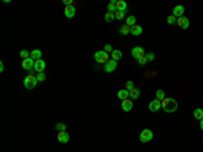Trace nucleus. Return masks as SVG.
I'll list each match as a JSON object with an SVG mask.
<instances>
[{
	"mask_svg": "<svg viewBox=\"0 0 203 152\" xmlns=\"http://www.w3.org/2000/svg\"><path fill=\"white\" fill-rule=\"evenodd\" d=\"M19 56H20V58H22V60H26V58L30 57V52H29V50H26V49H23V50H20Z\"/></svg>",
	"mask_w": 203,
	"mask_h": 152,
	"instance_id": "28",
	"label": "nucleus"
},
{
	"mask_svg": "<svg viewBox=\"0 0 203 152\" xmlns=\"http://www.w3.org/2000/svg\"><path fill=\"white\" fill-rule=\"evenodd\" d=\"M200 129L203 130V120H200Z\"/></svg>",
	"mask_w": 203,
	"mask_h": 152,
	"instance_id": "38",
	"label": "nucleus"
},
{
	"mask_svg": "<svg viewBox=\"0 0 203 152\" xmlns=\"http://www.w3.org/2000/svg\"><path fill=\"white\" fill-rule=\"evenodd\" d=\"M116 67H118V61H115V60H108L106 63V65H104V71H106L107 73H111V72H114L115 69H116Z\"/></svg>",
	"mask_w": 203,
	"mask_h": 152,
	"instance_id": "7",
	"label": "nucleus"
},
{
	"mask_svg": "<svg viewBox=\"0 0 203 152\" xmlns=\"http://www.w3.org/2000/svg\"><path fill=\"white\" fill-rule=\"evenodd\" d=\"M194 118L195 120H203V109H195L194 110Z\"/></svg>",
	"mask_w": 203,
	"mask_h": 152,
	"instance_id": "22",
	"label": "nucleus"
},
{
	"mask_svg": "<svg viewBox=\"0 0 203 152\" xmlns=\"http://www.w3.org/2000/svg\"><path fill=\"white\" fill-rule=\"evenodd\" d=\"M35 77H37V80H38V81H45V80H46V75H45L44 72H40V73H37Z\"/></svg>",
	"mask_w": 203,
	"mask_h": 152,
	"instance_id": "31",
	"label": "nucleus"
},
{
	"mask_svg": "<svg viewBox=\"0 0 203 152\" xmlns=\"http://www.w3.org/2000/svg\"><path fill=\"white\" fill-rule=\"evenodd\" d=\"M133 109V101L131 99H125V101H122V110L123 112H131Z\"/></svg>",
	"mask_w": 203,
	"mask_h": 152,
	"instance_id": "13",
	"label": "nucleus"
},
{
	"mask_svg": "<svg viewBox=\"0 0 203 152\" xmlns=\"http://www.w3.org/2000/svg\"><path fill=\"white\" fill-rule=\"evenodd\" d=\"M130 34H133V36H141L142 34V27L140 26V25H134V26L130 27Z\"/></svg>",
	"mask_w": 203,
	"mask_h": 152,
	"instance_id": "15",
	"label": "nucleus"
},
{
	"mask_svg": "<svg viewBox=\"0 0 203 152\" xmlns=\"http://www.w3.org/2000/svg\"><path fill=\"white\" fill-rule=\"evenodd\" d=\"M160 109H161V101H159V99H153V101H150L149 103V110L150 112H159Z\"/></svg>",
	"mask_w": 203,
	"mask_h": 152,
	"instance_id": "8",
	"label": "nucleus"
},
{
	"mask_svg": "<svg viewBox=\"0 0 203 152\" xmlns=\"http://www.w3.org/2000/svg\"><path fill=\"white\" fill-rule=\"evenodd\" d=\"M37 83H38V80H37V77L34 75H29L25 77V80H23V84H25V87H26L27 90H33L37 87Z\"/></svg>",
	"mask_w": 203,
	"mask_h": 152,
	"instance_id": "2",
	"label": "nucleus"
},
{
	"mask_svg": "<svg viewBox=\"0 0 203 152\" xmlns=\"http://www.w3.org/2000/svg\"><path fill=\"white\" fill-rule=\"evenodd\" d=\"M148 64V61H146V58L145 57H142L138 60V65H146Z\"/></svg>",
	"mask_w": 203,
	"mask_h": 152,
	"instance_id": "35",
	"label": "nucleus"
},
{
	"mask_svg": "<svg viewBox=\"0 0 203 152\" xmlns=\"http://www.w3.org/2000/svg\"><path fill=\"white\" fill-rule=\"evenodd\" d=\"M129 95H130V92H129L126 88H122L118 91V98L121 99V101H125V99L129 98Z\"/></svg>",
	"mask_w": 203,
	"mask_h": 152,
	"instance_id": "18",
	"label": "nucleus"
},
{
	"mask_svg": "<svg viewBox=\"0 0 203 152\" xmlns=\"http://www.w3.org/2000/svg\"><path fill=\"white\" fill-rule=\"evenodd\" d=\"M123 57V54H122V52L118 49H114L112 52H111V60H115V61H118V60H121V58Z\"/></svg>",
	"mask_w": 203,
	"mask_h": 152,
	"instance_id": "17",
	"label": "nucleus"
},
{
	"mask_svg": "<svg viewBox=\"0 0 203 152\" xmlns=\"http://www.w3.org/2000/svg\"><path fill=\"white\" fill-rule=\"evenodd\" d=\"M183 14H184V7H183V5H176V7H175V8H173V16H175V18H181V16H183Z\"/></svg>",
	"mask_w": 203,
	"mask_h": 152,
	"instance_id": "14",
	"label": "nucleus"
},
{
	"mask_svg": "<svg viewBox=\"0 0 203 152\" xmlns=\"http://www.w3.org/2000/svg\"><path fill=\"white\" fill-rule=\"evenodd\" d=\"M45 68H46V63H45L44 60L41 58V60H37L35 61V65H34V71L37 73H40V72H44Z\"/></svg>",
	"mask_w": 203,
	"mask_h": 152,
	"instance_id": "11",
	"label": "nucleus"
},
{
	"mask_svg": "<svg viewBox=\"0 0 203 152\" xmlns=\"http://www.w3.org/2000/svg\"><path fill=\"white\" fill-rule=\"evenodd\" d=\"M104 19H106V22H112L115 19V14L114 12H110V11H107L106 12V15H104Z\"/></svg>",
	"mask_w": 203,
	"mask_h": 152,
	"instance_id": "25",
	"label": "nucleus"
},
{
	"mask_svg": "<svg viewBox=\"0 0 203 152\" xmlns=\"http://www.w3.org/2000/svg\"><path fill=\"white\" fill-rule=\"evenodd\" d=\"M145 58H146V61H148V63H152V61L155 60V53H152V52H150V53H146Z\"/></svg>",
	"mask_w": 203,
	"mask_h": 152,
	"instance_id": "32",
	"label": "nucleus"
},
{
	"mask_svg": "<svg viewBox=\"0 0 203 152\" xmlns=\"http://www.w3.org/2000/svg\"><path fill=\"white\" fill-rule=\"evenodd\" d=\"M125 87H126V90H127V91H131L133 88H136V87H134V81H131V80L126 81V83H125Z\"/></svg>",
	"mask_w": 203,
	"mask_h": 152,
	"instance_id": "30",
	"label": "nucleus"
},
{
	"mask_svg": "<svg viewBox=\"0 0 203 152\" xmlns=\"http://www.w3.org/2000/svg\"><path fill=\"white\" fill-rule=\"evenodd\" d=\"M107 10L110 11V12H116L118 10H116V0H111L110 3H108V5H107Z\"/></svg>",
	"mask_w": 203,
	"mask_h": 152,
	"instance_id": "21",
	"label": "nucleus"
},
{
	"mask_svg": "<svg viewBox=\"0 0 203 152\" xmlns=\"http://www.w3.org/2000/svg\"><path fill=\"white\" fill-rule=\"evenodd\" d=\"M103 50H104L106 53H111L114 49H112V46H111L110 44H106V45H104V49H103Z\"/></svg>",
	"mask_w": 203,
	"mask_h": 152,
	"instance_id": "34",
	"label": "nucleus"
},
{
	"mask_svg": "<svg viewBox=\"0 0 203 152\" xmlns=\"http://www.w3.org/2000/svg\"><path fill=\"white\" fill-rule=\"evenodd\" d=\"M130 92V95H129V98H131V99H138L140 98V95H141V91L138 88H133L131 91H129Z\"/></svg>",
	"mask_w": 203,
	"mask_h": 152,
	"instance_id": "20",
	"label": "nucleus"
},
{
	"mask_svg": "<svg viewBox=\"0 0 203 152\" xmlns=\"http://www.w3.org/2000/svg\"><path fill=\"white\" fill-rule=\"evenodd\" d=\"M126 14H127V11H116V12H115V19L122 21V19L126 16Z\"/></svg>",
	"mask_w": 203,
	"mask_h": 152,
	"instance_id": "26",
	"label": "nucleus"
},
{
	"mask_svg": "<svg viewBox=\"0 0 203 152\" xmlns=\"http://www.w3.org/2000/svg\"><path fill=\"white\" fill-rule=\"evenodd\" d=\"M57 140L61 144H66L68 141H69V134H68V132H66V130H64V132H58Z\"/></svg>",
	"mask_w": 203,
	"mask_h": 152,
	"instance_id": "10",
	"label": "nucleus"
},
{
	"mask_svg": "<svg viewBox=\"0 0 203 152\" xmlns=\"http://www.w3.org/2000/svg\"><path fill=\"white\" fill-rule=\"evenodd\" d=\"M176 25L180 29H188V26H190V19L185 18V16H181V18H177V22Z\"/></svg>",
	"mask_w": 203,
	"mask_h": 152,
	"instance_id": "9",
	"label": "nucleus"
},
{
	"mask_svg": "<svg viewBox=\"0 0 203 152\" xmlns=\"http://www.w3.org/2000/svg\"><path fill=\"white\" fill-rule=\"evenodd\" d=\"M156 99H159V101L165 99V92H164L163 90H157V91H156Z\"/></svg>",
	"mask_w": 203,
	"mask_h": 152,
	"instance_id": "27",
	"label": "nucleus"
},
{
	"mask_svg": "<svg viewBox=\"0 0 203 152\" xmlns=\"http://www.w3.org/2000/svg\"><path fill=\"white\" fill-rule=\"evenodd\" d=\"M56 129H57L58 132H64V130L66 129V126H65V124H61V122H58L57 125H56Z\"/></svg>",
	"mask_w": 203,
	"mask_h": 152,
	"instance_id": "33",
	"label": "nucleus"
},
{
	"mask_svg": "<svg viewBox=\"0 0 203 152\" xmlns=\"http://www.w3.org/2000/svg\"><path fill=\"white\" fill-rule=\"evenodd\" d=\"M108 56L110 54L106 53L104 50H100V52H96V53L93 54V58H95V61L99 64H106L108 61Z\"/></svg>",
	"mask_w": 203,
	"mask_h": 152,
	"instance_id": "3",
	"label": "nucleus"
},
{
	"mask_svg": "<svg viewBox=\"0 0 203 152\" xmlns=\"http://www.w3.org/2000/svg\"><path fill=\"white\" fill-rule=\"evenodd\" d=\"M64 14H65L66 18H73V16L76 15L75 5H68V7H65V10H64Z\"/></svg>",
	"mask_w": 203,
	"mask_h": 152,
	"instance_id": "12",
	"label": "nucleus"
},
{
	"mask_svg": "<svg viewBox=\"0 0 203 152\" xmlns=\"http://www.w3.org/2000/svg\"><path fill=\"white\" fill-rule=\"evenodd\" d=\"M62 1H64L65 7H68V5H73V1H72V0H62Z\"/></svg>",
	"mask_w": 203,
	"mask_h": 152,
	"instance_id": "36",
	"label": "nucleus"
},
{
	"mask_svg": "<svg viewBox=\"0 0 203 152\" xmlns=\"http://www.w3.org/2000/svg\"><path fill=\"white\" fill-rule=\"evenodd\" d=\"M145 49L142 48V46H134L133 48V50H131V56H133V58H136V60H140V58H142V57H145Z\"/></svg>",
	"mask_w": 203,
	"mask_h": 152,
	"instance_id": "4",
	"label": "nucleus"
},
{
	"mask_svg": "<svg viewBox=\"0 0 203 152\" xmlns=\"http://www.w3.org/2000/svg\"><path fill=\"white\" fill-rule=\"evenodd\" d=\"M126 25H127L129 27L134 26V25H137V23H136V16H134V15H130V16H127V19H126Z\"/></svg>",
	"mask_w": 203,
	"mask_h": 152,
	"instance_id": "24",
	"label": "nucleus"
},
{
	"mask_svg": "<svg viewBox=\"0 0 203 152\" xmlns=\"http://www.w3.org/2000/svg\"><path fill=\"white\" fill-rule=\"evenodd\" d=\"M3 71H4V64L0 63V72H3Z\"/></svg>",
	"mask_w": 203,
	"mask_h": 152,
	"instance_id": "37",
	"label": "nucleus"
},
{
	"mask_svg": "<svg viewBox=\"0 0 203 152\" xmlns=\"http://www.w3.org/2000/svg\"><path fill=\"white\" fill-rule=\"evenodd\" d=\"M153 139V132L150 129H144L140 133V141L141 143H148V141H150V140Z\"/></svg>",
	"mask_w": 203,
	"mask_h": 152,
	"instance_id": "5",
	"label": "nucleus"
},
{
	"mask_svg": "<svg viewBox=\"0 0 203 152\" xmlns=\"http://www.w3.org/2000/svg\"><path fill=\"white\" fill-rule=\"evenodd\" d=\"M179 107L176 99L173 98H165L161 101V109H163L165 113H175Z\"/></svg>",
	"mask_w": 203,
	"mask_h": 152,
	"instance_id": "1",
	"label": "nucleus"
},
{
	"mask_svg": "<svg viewBox=\"0 0 203 152\" xmlns=\"http://www.w3.org/2000/svg\"><path fill=\"white\" fill-rule=\"evenodd\" d=\"M176 22H177V18H175L173 15H169L167 18V23L168 25H176Z\"/></svg>",
	"mask_w": 203,
	"mask_h": 152,
	"instance_id": "29",
	"label": "nucleus"
},
{
	"mask_svg": "<svg viewBox=\"0 0 203 152\" xmlns=\"http://www.w3.org/2000/svg\"><path fill=\"white\" fill-rule=\"evenodd\" d=\"M116 10L118 11H127V3L123 0H118L116 1Z\"/></svg>",
	"mask_w": 203,
	"mask_h": 152,
	"instance_id": "19",
	"label": "nucleus"
},
{
	"mask_svg": "<svg viewBox=\"0 0 203 152\" xmlns=\"http://www.w3.org/2000/svg\"><path fill=\"white\" fill-rule=\"evenodd\" d=\"M34 65H35V61H34L31 57H29V58H26V60H23L22 61V68L23 69H26V71H29V72H31L33 69H34Z\"/></svg>",
	"mask_w": 203,
	"mask_h": 152,
	"instance_id": "6",
	"label": "nucleus"
},
{
	"mask_svg": "<svg viewBox=\"0 0 203 152\" xmlns=\"http://www.w3.org/2000/svg\"><path fill=\"white\" fill-rule=\"evenodd\" d=\"M30 57L34 60V61H37V60H41L42 58V52H41L40 49H34L30 52Z\"/></svg>",
	"mask_w": 203,
	"mask_h": 152,
	"instance_id": "16",
	"label": "nucleus"
},
{
	"mask_svg": "<svg viewBox=\"0 0 203 152\" xmlns=\"http://www.w3.org/2000/svg\"><path fill=\"white\" fill-rule=\"evenodd\" d=\"M119 33L122 36H127V34H130V27L125 23V25H122V26L119 27Z\"/></svg>",
	"mask_w": 203,
	"mask_h": 152,
	"instance_id": "23",
	"label": "nucleus"
}]
</instances>
